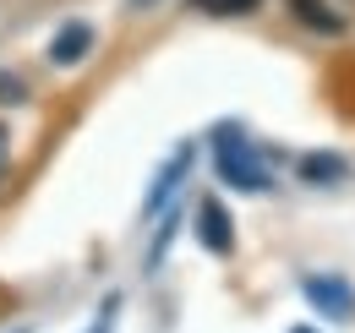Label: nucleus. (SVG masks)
Masks as SVG:
<instances>
[{"instance_id":"11","label":"nucleus","mask_w":355,"mask_h":333,"mask_svg":"<svg viewBox=\"0 0 355 333\" xmlns=\"http://www.w3.org/2000/svg\"><path fill=\"white\" fill-rule=\"evenodd\" d=\"M290 333H317V328H290Z\"/></svg>"},{"instance_id":"8","label":"nucleus","mask_w":355,"mask_h":333,"mask_svg":"<svg viewBox=\"0 0 355 333\" xmlns=\"http://www.w3.org/2000/svg\"><path fill=\"white\" fill-rule=\"evenodd\" d=\"M202 17H246V11H257L263 0H191Z\"/></svg>"},{"instance_id":"4","label":"nucleus","mask_w":355,"mask_h":333,"mask_svg":"<svg viewBox=\"0 0 355 333\" xmlns=\"http://www.w3.org/2000/svg\"><path fill=\"white\" fill-rule=\"evenodd\" d=\"M186 164H191V142H180V148H175V159L164 164V175H159V180L148 186V203H142V208H148V219H153V213H164V203L175 197V186L186 180Z\"/></svg>"},{"instance_id":"5","label":"nucleus","mask_w":355,"mask_h":333,"mask_svg":"<svg viewBox=\"0 0 355 333\" xmlns=\"http://www.w3.org/2000/svg\"><path fill=\"white\" fill-rule=\"evenodd\" d=\"M88 49H93V28L88 22H66V28L55 33V44H49V60H55V66H77Z\"/></svg>"},{"instance_id":"7","label":"nucleus","mask_w":355,"mask_h":333,"mask_svg":"<svg viewBox=\"0 0 355 333\" xmlns=\"http://www.w3.org/2000/svg\"><path fill=\"white\" fill-rule=\"evenodd\" d=\"M345 175H350V164L339 153H306L301 159V180H311V186H339Z\"/></svg>"},{"instance_id":"1","label":"nucleus","mask_w":355,"mask_h":333,"mask_svg":"<svg viewBox=\"0 0 355 333\" xmlns=\"http://www.w3.org/2000/svg\"><path fill=\"white\" fill-rule=\"evenodd\" d=\"M214 169H219V180L230 191H246V197H257V191H273V169H268V153L252 142V131L235 121L214 126Z\"/></svg>"},{"instance_id":"9","label":"nucleus","mask_w":355,"mask_h":333,"mask_svg":"<svg viewBox=\"0 0 355 333\" xmlns=\"http://www.w3.org/2000/svg\"><path fill=\"white\" fill-rule=\"evenodd\" d=\"M6 175H11V131L0 126V186H6Z\"/></svg>"},{"instance_id":"12","label":"nucleus","mask_w":355,"mask_h":333,"mask_svg":"<svg viewBox=\"0 0 355 333\" xmlns=\"http://www.w3.org/2000/svg\"><path fill=\"white\" fill-rule=\"evenodd\" d=\"M93 333H104V328H93Z\"/></svg>"},{"instance_id":"2","label":"nucleus","mask_w":355,"mask_h":333,"mask_svg":"<svg viewBox=\"0 0 355 333\" xmlns=\"http://www.w3.org/2000/svg\"><path fill=\"white\" fill-rule=\"evenodd\" d=\"M301 295L311 300V311H322L328 323H350L355 317V284L339 279V273H306Z\"/></svg>"},{"instance_id":"10","label":"nucleus","mask_w":355,"mask_h":333,"mask_svg":"<svg viewBox=\"0 0 355 333\" xmlns=\"http://www.w3.org/2000/svg\"><path fill=\"white\" fill-rule=\"evenodd\" d=\"M126 6H132V11H148V6H159V0H126Z\"/></svg>"},{"instance_id":"3","label":"nucleus","mask_w":355,"mask_h":333,"mask_svg":"<svg viewBox=\"0 0 355 333\" xmlns=\"http://www.w3.org/2000/svg\"><path fill=\"white\" fill-rule=\"evenodd\" d=\"M197 246L214 251V257L235 251V224H230V208H224L219 197H202L197 203Z\"/></svg>"},{"instance_id":"6","label":"nucleus","mask_w":355,"mask_h":333,"mask_svg":"<svg viewBox=\"0 0 355 333\" xmlns=\"http://www.w3.org/2000/svg\"><path fill=\"white\" fill-rule=\"evenodd\" d=\"M301 22H306L311 33H345V17L334 11V6H322V0H284Z\"/></svg>"}]
</instances>
